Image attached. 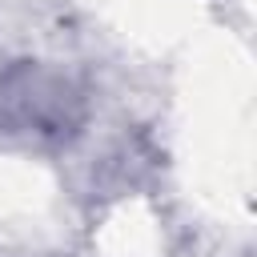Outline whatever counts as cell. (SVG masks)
Here are the masks:
<instances>
[{
  "label": "cell",
  "instance_id": "obj_1",
  "mask_svg": "<svg viewBox=\"0 0 257 257\" xmlns=\"http://www.w3.org/2000/svg\"><path fill=\"white\" fill-rule=\"evenodd\" d=\"M0 104L16 128L36 133V137H68L80 116V100L68 88V80L40 68H16L4 80Z\"/></svg>",
  "mask_w": 257,
  "mask_h": 257
}]
</instances>
